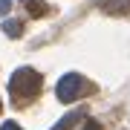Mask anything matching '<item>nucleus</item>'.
I'll list each match as a JSON object with an SVG mask.
<instances>
[{
  "label": "nucleus",
  "mask_w": 130,
  "mask_h": 130,
  "mask_svg": "<svg viewBox=\"0 0 130 130\" xmlns=\"http://www.w3.org/2000/svg\"><path fill=\"white\" fill-rule=\"evenodd\" d=\"M0 130H20V124H14V121H3V127Z\"/></svg>",
  "instance_id": "nucleus-8"
},
{
  "label": "nucleus",
  "mask_w": 130,
  "mask_h": 130,
  "mask_svg": "<svg viewBox=\"0 0 130 130\" xmlns=\"http://www.w3.org/2000/svg\"><path fill=\"white\" fill-rule=\"evenodd\" d=\"M81 90H84V78L78 72H70V75H64V78L58 81L55 93H58V101L70 104V101H75V98L81 95Z\"/></svg>",
  "instance_id": "nucleus-2"
},
{
  "label": "nucleus",
  "mask_w": 130,
  "mask_h": 130,
  "mask_svg": "<svg viewBox=\"0 0 130 130\" xmlns=\"http://www.w3.org/2000/svg\"><path fill=\"white\" fill-rule=\"evenodd\" d=\"M104 12L107 14H127L130 0H104Z\"/></svg>",
  "instance_id": "nucleus-3"
},
{
  "label": "nucleus",
  "mask_w": 130,
  "mask_h": 130,
  "mask_svg": "<svg viewBox=\"0 0 130 130\" xmlns=\"http://www.w3.org/2000/svg\"><path fill=\"white\" fill-rule=\"evenodd\" d=\"M3 32L9 38H20V32H23V23H18V20H6L3 23Z\"/></svg>",
  "instance_id": "nucleus-6"
},
{
  "label": "nucleus",
  "mask_w": 130,
  "mask_h": 130,
  "mask_svg": "<svg viewBox=\"0 0 130 130\" xmlns=\"http://www.w3.org/2000/svg\"><path fill=\"white\" fill-rule=\"evenodd\" d=\"M9 87H12L14 95H20V98H32V95L41 93V87H43V75H38L35 70L23 67V70H18V72L12 75ZM20 98H18V101H20Z\"/></svg>",
  "instance_id": "nucleus-1"
},
{
  "label": "nucleus",
  "mask_w": 130,
  "mask_h": 130,
  "mask_svg": "<svg viewBox=\"0 0 130 130\" xmlns=\"http://www.w3.org/2000/svg\"><path fill=\"white\" fill-rule=\"evenodd\" d=\"M26 6H29V14L32 18H43L46 14V3L43 0H26Z\"/></svg>",
  "instance_id": "nucleus-4"
},
{
  "label": "nucleus",
  "mask_w": 130,
  "mask_h": 130,
  "mask_svg": "<svg viewBox=\"0 0 130 130\" xmlns=\"http://www.w3.org/2000/svg\"><path fill=\"white\" fill-rule=\"evenodd\" d=\"M81 130H101V124H98V121H87Z\"/></svg>",
  "instance_id": "nucleus-7"
},
{
  "label": "nucleus",
  "mask_w": 130,
  "mask_h": 130,
  "mask_svg": "<svg viewBox=\"0 0 130 130\" xmlns=\"http://www.w3.org/2000/svg\"><path fill=\"white\" fill-rule=\"evenodd\" d=\"M75 121H81V113H70V116H64V119H61V121H58V124L52 127V130H70Z\"/></svg>",
  "instance_id": "nucleus-5"
},
{
  "label": "nucleus",
  "mask_w": 130,
  "mask_h": 130,
  "mask_svg": "<svg viewBox=\"0 0 130 130\" xmlns=\"http://www.w3.org/2000/svg\"><path fill=\"white\" fill-rule=\"evenodd\" d=\"M9 12V0H3V3H0V14H6Z\"/></svg>",
  "instance_id": "nucleus-9"
}]
</instances>
